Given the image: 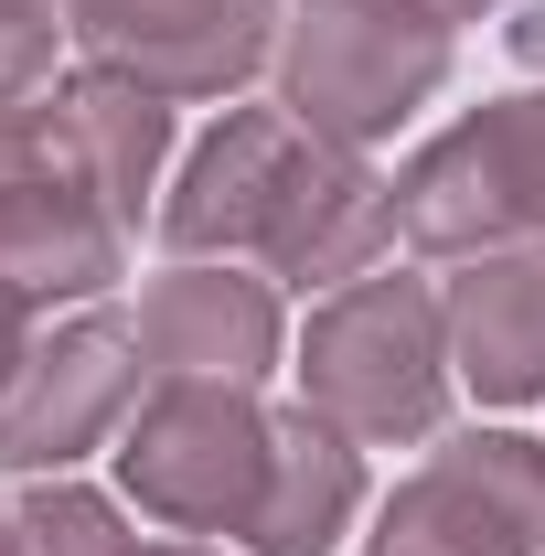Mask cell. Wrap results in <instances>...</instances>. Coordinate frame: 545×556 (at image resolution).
Here are the masks:
<instances>
[{
	"mask_svg": "<svg viewBox=\"0 0 545 556\" xmlns=\"http://www.w3.org/2000/svg\"><path fill=\"white\" fill-rule=\"evenodd\" d=\"M439 75H449V33L439 22H417L396 0H332L300 33V118L332 139H375V129H396Z\"/></svg>",
	"mask_w": 545,
	"mask_h": 556,
	"instance_id": "cell-3",
	"label": "cell"
},
{
	"mask_svg": "<svg viewBox=\"0 0 545 556\" xmlns=\"http://www.w3.org/2000/svg\"><path fill=\"white\" fill-rule=\"evenodd\" d=\"M161 556H193V546H161Z\"/></svg>",
	"mask_w": 545,
	"mask_h": 556,
	"instance_id": "cell-12",
	"label": "cell"
},
{
	"mask_svg": "<svg viewBox=\"0 0 545 556\" xmlns=\"http://www.w3.org/2000/svg\"><path fill=\"white\" fill-rule=\"evenodd\" d=\"M268 482H278V439L236 396H214V386H172L129 428V492L150 514H172V525H225L236 514L257 535Z\"/></svg>",
	"mask_w": 545,
	"mask_h": 556,
	"instance_id": "cell-1",
	"label": "cell"
},
{
	"mask_svg": "<svg viewBox=\"0 0 545 556\" xmlns=\"http://www.w3.org/2000/svg\"><path fill=\"white\" fill-rule=\"evenodd\" d=\"M118 332H75L65 353H43V364H11V386H0V460H75V439L97 428V417L118 407Z\"/></svg>",
	"mask_w": 545,
	"mask_h": 556,
	"instance_id": "cell-6",
	"label": "cell"
},
{
	"mask_svg": "<svg viewBox=\"0 0 545 556\" xmlns=\"http://www.w3.org/2000/svg\"><path fill=\"white\" fill-rule=\"evenodd\" d=\"M375 556H545V450L471 439L385 514Z\"/></svg>",
	"mask_w": 545,
	"mask_h": 556,
	"instance_id": "cell-4",
	"label": "cell"
},
{
	"mask_svg": "<svg viewBox=\"0 0 545 556\" xmlns=\"http://www.w3.org/2000/svg\"><path fill=\"white\" fill-rule=\"evenodd\" d=\"M22 556H139V546H118V525H107L86 492H54V503H33Z\"/></svg>",
	"mask_w": 545,
	"mask_h": 556,
	"instance_id": "cell-9",
	"label": "cell"
},
{
	"mask_svg": "<svg viewBox=\"0 0 545 556\" xmlns=\"http://www.w3.org/2000/svg\"><path fill=\"white\" fill-rule=\"evenodd\" d=\"M75 22L150 97V86H225V75L257 54V22L268 11L257 0H75Z\"/></svg>",
	"mask_w": 545,
	"mask_h": 556,
	"instance_id": "cell-5",
	"label": "cell"
},
{
	"mask_svg": "<svg viewBox=\"0 0 545 556\" xmlns=\"http://www.w3.org/2000/svg\"><path fill=\"white\" fill-rule=\"evenodd\" d=\"M460 343L481 396H535L545 386V268H481L460 289Z\"/></svg>",
	"mask_w": 545,
	"mask_h": 556,
	"instance_id": "cell-8",
	"label": "cell"
},
{
	"mask_svg": "<svg viewBox=\"0 0 545 556\" xmlns=\"http://www.w3.org/2000/svg\"><path fill=\"white\" fill-rule=\"evenodd\" d=\"M0 556H22V546H11V535H0Z\"/></svg>",
	"mask_w": 545,
	"mask_h": 556,
	"instance_id": "cell-11",
	"label": "cell"
},
{
	"mask_svg": "<svg viewBox=\"0 0 545 556\" xmlns=\"http://www.w3.org/2000/svg\"><path fill=\"white\" fill-rule=\"evenodd\" d=\"M310 396L364 428V439H407L439 417V321L407 278H375V289H342L310 332Z\"/></svg>",
	"mask_w": 545,
	"mask_h": 556,
	"instance_id": "cell-2",
	"label": "cell"
},
{
	"mask_svg": "<svg viewBox=\"0 0 545 556\" xmlns=\"http://www.w3.org/2000/svg\"><path fill=\"white\" fill-rule=\"evenodd\" d=\"M150 353H161L172 375H225V386H246L257 353H268V300L193 268V278H172V289L150 300Z\"/></svg>",
	"mask_w": 545,
	"mask_h": 556,
	"instance_id": "cell-7",
	"label": "cell"
},
{
	"mask_svg": "<svg viewBox=\"0 0 545 556\" xmlns=\"http://www.w3.org/2000/svg\"><path fill=\"white\" fill-rule=\"evenodd\" d=\"M396 11H417V22H439V33H449V11H471V0H396Z\"/></svg>",
	"mask_w": 545,
	"mask_h": 556,
	"instance_id": "cell-10",
	"label": "cell"
}]
</instances>
